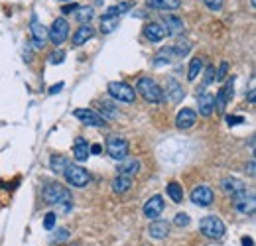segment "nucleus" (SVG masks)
Listing matches in <instances>:
<instances>
[{"instance_id":"nucleus-46","label":"nucleus","mask_w":256,"mask_h":246,"mask_svg":"<svg viewBox=\"0 0 256 246\" xmlns=\"http://www.w3.org/2000/svg\"><path fill=\"white\" fill-rule=\"evenodd\" d=\"M256 100V91L255 89H249V102H255Z\"/></svg>"},{"instance_id":"nucleus-38","label":"nucleus","mask_w":256,"mask_h":246,"mask_svg":"<svg viewBox=\"0 0 256 246\" xmlns=\"http://www.w3.org/2000/svg\"><path fill=\"white\" fill-rule=\"evenodd\" d=\"M205 6L209 8V10H213V12H219L221 8H223V0H203Z\"/></svg>"},{"instance_id":"nucleus-16","label":"nucleus","mask_w":256,"mask_h":246,"mask_svg":"<svg viewBox=\"0 0 256 246\" xmlns=\"http://www.w3.org/2000/svg\"><path fill=\"white\" fill-rule=\"evenodd\" d=\"M144 38H146L148 42H152V44H158V42H162V40L166 38V30H164V26L158 24V22H148V24L144 26Z\"/></svg>"},{"instance_id":"nucleus-25","label":"nucleus","mask_w":256,"mask_h":246,"mask_svg":"<svg viewBox=\"0 0 256 246\" xmlns=\"http://www.w3.org/2000/svg\"><path fill=\"white\" fill-rule=\"evenodd\" d=\"M118 22H120V16H114V14H102L101 32L102 34H110V32H114V30H116V26H118Z\"/></svg>"},{"instance_id":"nucleus-7","label":"nucleus","mask_w":256,"mask_h":246,"mask_svg":"<svg viewBox=\"0 0 256 246\" xmlns=\"http://www.w3.org/2000/svg\"><path fill=\"white\" fill-rule=\"evenodd\" d=\"M106 154L112 160L122 162L124 158H128V142L122 136H116V134L108 136V140H106Z\"/></svg>"},{"instance_id":"nucleus-6","label":"nucleus","mask_w":256,"mask_h":246,"mask_svg":"<svg viewBox=\"0 0 256 246\" xmlns=\"http://www.w3.org/2000/svg\"><path fill=\"white\" fill-rule=\"evenodd\" d=\"M48 38H50V42L55 46V48L61 46V44H65L67 38H69V22H67L65 18L53 20L51 28L48 30Z\"/></svg>"},{"instance_id":"nucleus-32","label":"nucleus","mask_w":256,"mask_h":246,"mask_svg":"<svg viewBox=\"0 0 256 246\" xmlns=\"http://www.w3.org/2000/svg\"><path fill=\"white\" fill-rule=\"evenodd\" d=\"M101 110H102V118H104V122L106 120H110V118H114L116 114H118V110H116V106L112 104V102H108V100H102L101 102Z\"/></svg>"},{"instance_id":"nucleus-13","label":"nucleus","mask_w":256,"mask_h":246,"mask_svg":"<svg viewBox=\"0 0 256 246\" xmlns=\"http://www.w3.org/2000/svg\"><path fill=\"white\" fill-rule=\"evenodd\" d=\"M162 211H164V199L160 195L150 197L146 201V205H144V217L150 219V221H156L162 215Z\"/></svg>"},{"instance_id":"nucleus-44","label":"nucleus","mask_w":256,"mask_h":246,"mask_svg":"<svg viewBox=\"0 0 256 246\" xmlns=\"http://www.w3.org/2000/svg\"><path fill=\"white\" fill-rule=\"evenodd\" d=\"M63 89V83H57V85H53V87H50V95H55V93H59Z\"/></svg>"},{"instance_id":"nucleus-19","label":"nucleus","mask_w":256,"mask_h":246,"mask_svg":"<svg viewBox=\"0 0 256 246\" xmlns=\"http://www.w3.org/2000/svg\"><path fill=\"white\" fill-rule=\"evenodd\" d=\"M223 189H225V193L231 197L239 195V193H243V191H247V185L241 181V179H237V177H227V179H223Z\"/></svg>"},{"instance_id":"nucleus-40","label":"nucleus","mask_w":256,"mask_h":246,"mask_svg":"<svg viewBox=\"0 0 256 246\" xmlns=\"http://www.w3.org/2000/svg\"><path fill=\"white\" fill-rule=\"evenodd\" d=\"M213 79H215V67H213V65H209V67L205 69V85H209Z\"/></svg>"},{"instance_id":"nucleus-12","label":"nucleus","mask_w":256,"mask_h":246,"mask_svg":"<svg viewBox=\"0 0 256 246\" xmlns=\"http://www.w3.org/2000/svg\"><path fill=\"white\" fill-rule=\"evenodd\" d=\"M195 122H197V112L191 108H181L175 116V126L179 130H187V128L195 126Z\"/></svg>"},{"instance_id":"nucleus-29","label":"nucleus","mask_w":256,"mask_h":246,"mask_svg":"<svg viewBox=\"0 0 256 246\" xmlns=\"http://www.w3.org/2000/svg\"><path fill=\"white\" fill-rule=\"evenodd\" d=\"M67 165H69V162H67V158L61 156V154H53L50 158V167L53 171H57V173H63Z\"/></svg>"},{"instance_id":"nucleus-14","label":"nucleus","mask_w":256,"mask_h":246,"mask_svg":"<svg viewBox=\"0 0 256 246\" xmlns=\"http://www.w3.org/2000/svg\"><path fill=\"white\" fill-rule=\"evenodd\" d=\"M213 191L209 189V187H205V185H199V187H195L193 191H191V201H193V205H197V207H209L211 203H213Z\"/></svg>"},{"instance_id":"nucleus-39","label":"nucleus","mask_w":256,"mask_h":246,"mask_svg":"<svg viewBox=\"0 0 256 246\" xmlns=\"http://www.w3.org/2000/svg\"><path fill=\"white\" fill-rule=\"evenodd\" d=\"M63 59H65V53H63V51H53L50 55V63H53V65L63 63Z\"/></svg>"},{"instance_id":"nucleus-15","label":"nucleus","mask_w":256,"mask_h":246,"mask_svg":"<svg viewBox=\"0 0 256 246\" xmlns=\"http://www.w3.org/2000/svg\"><path fill=\"white\" fill-rule=\"evenodd\" d=\"M164 30L168 32V34H171V36H179V34H183L185 32V24H183V20L179 18V16H173V14H168V16H164Z\"/></svg>"},{"instance_id":"nucleus-48","label":"nucleus","mask_w":256,"mask_h":246,"mask_svg":"<svg viewBox=\"0 0 256 246\" xmlns=\"http://www.w3.org/2000/svg\"><path fill=\"white\" fill-rule=\"evenodd\" d=\"M59 2H69V0H59Z\"/></svg>"},{"instance_id":"nucleus-11","label":"nucleus","mask_w":256,"mask_h":246,"mask_svg":"<svg viewBox=\"0 0 256 246\" xmlns=\"http://www.w3.org/2000/svg\"><path fill=\"white\" fill-rule=\"evenodd\" d=\"M30 32H32V38H34V42H36V48H44V46H46V40H48V28H46L36 16L32 18Z\"/></svg>"},{"instance_id":"nucleus-45","label":"nucleus","mask_w":256,"mask_h":246,"mask_svg":"<svg viewBox=\"0 0 256 246\" xmlns=\"http://www.w3.org/2000/svg\"><path fill=\"white\" fill-rule=\"evenodd\" d=\"M243 246H255V241H253L251 237H245V239H243Z\"/></svg>"},{"instance_id":"nucleus-21","label":"nucleus","mask_w":256,"mask_h":246,"mask_svg":"<svg viewBox=\"0 0 256 246\" xmlns=\"http://www.w3.org/2000/svg\"><path fill=\"white\" fill-rule=\"evenodd\" d=\"M166 89H168V98L171 100V102H181V98H183V89H181V85L173 79V77H170L168 79V83H166Z\"/></svg>"},{"instance_id":"nucleus-31","label":"nucleus","mask_w":256,"mask_h":246,"mask_svg":"<svg viewBox=\"0 0 256 246\" xmlns=\"http://www.w3.org/2000/svg\"><path fill=\"white\" fill-rule=\"evenodd\" d=\"M203 71V59L201 57H193L191 63H189V73H187V79L189 81H195L199 77V73Z\"/></svg>"},{"instance_id":"nucleus-42","label":"nucleus","mask_w":256,"mask_h":246,"mask_svg":"<svg viewBox=\"0 0 256 246\" xmlns=\"http://www.w3.org/2000/svg\"><path fill=\"white\" fill-rule=\"evenodd\" d=\"M77 8H79V4H75V2H73V4H65V6L61 8V12H63V14H73Z\"/></svg>"},{"instance_id":"nucleus-24","label":"nucleus","mask_w":256,"mask_h":246,"mask_svg":"<svg viewBox=\"0 0 256 246\" xmlns=\"http://www.w3.org/2000/svg\"><path fill=\"white\" fill-rule=\"evenodd\" d=\"M73 158L77 162H85L89 160V144L83 140V138H77L75 144H73Z\"/></svg>"},{"instance_id":"nucleus-26","label":"nucleus","mask_w":256,"mask_h":246,"mask_svg":"<svg viewBox=\"0 0 256 246\" xmlns=\"http://www.w3.org/2000/svg\"><path fill=\"white\" fill-rule=\"evenodd\" d=\"M130 187H132V177L116 175V177L112 179V189H114V193H126Z\"/></svg>"},{"instance_id":"nucleus-36","label":"nucleus","mask_w":256,"mask_h":246,"mask_svg":"<svg viewBox=\"0 0 256 246\" xmlns=\"http://www.w3.org/2000/svg\"><path fill=\"white\" fill-rule=\"evenodd\" d=\"M173 223H175L177 227H187V225H189V215H187V213H177L175 219H173Z\"/></svg>"},{"instance_id":"nucleus-33","label":"nucleus","mask_w":256,"mask_h":246,"mask_svg":"<svg viewBox=\"0 0 256 246\" xmlns=\"http://www.w3.org/2000/svg\"><path fill=\"white\" fill-rule=\"evenodd\" d=\"M189 42H185V40H179L175 46H171V51H173V57H183V55H187L189 53Z\"/></svg>"},{"instance_id":"nucleus-35","label":"nucleus","mask_w":256,"mask_h":246,"mask_svg":"<svg viewBox=\"0 0 256 246\" xmlns=\"http://www.w3.org/2000/svg\"><path fill=\"white\" fill-rule=\"evenodd\" d=\"M55 221H57V215H55V213H48L46 219H44V229H46V231H53Z\"/></svg>"},{"instance_id":"nucleus-1","label":"nucleus","mask_w":256,"mask_h":246,"mask_svg":"<svg viewBox=\"0 0 256 246\" xmlns=\"http://www.w3.org/2000/svg\"><path fill=\"white\" fill-rule=\"evenodd\" d=\"M42 195L46 199V203L61 207L63 213H67V211L71 209V201H73V199H71V193H69V189H65L61 183H48V185L44 187Z\"/></svg>"},{"instance_id":"nucleus-10","label":"nucleus","mask_w":256,"mask_h":246,"mask_svg":"<svg viewBox=\"0 0 256 246\" xmlns=\"http://www.w3.org/2000/svg\"><path fill=\"white\" fill-rule=\"evenodd\" d=\"M233 97H235V79L231 77V81L219 91V95L215 97V104H217V110L219 112H223L225 110V106L233 100Z\"/></svg>"},{"instance_id":"nucleus-17","label":"nucleus","mask_w":256,"mask_h":246,"mask_svg":"<svg viewBox=\"0 0 256 246\" xmlns=\"http://www.w3.org/2000/svg\"><path fill=\"white\" fill-rule=\"evenodd\" d=\"M118 175H126V177H132L140 171V162L134 160V158H124L120 164H118Z\"/></svg>"},{"instance_id":"nucleus-30","label":"nucleus","mask_w":256,"mask_h":246,"mask_svg":"<svg viewBox=\"0 0 256 246\" xmlns=\"http://www.w3.org/2000/svg\"><path fill=\"white\" fill-rule=\"evenodd\" d=\"M75 16H77V20L81 24H91V20L95 18V10L91 6H79L75 10Z\"/></svg>"},{"instance_id":"nucleus-20","label":"nucleus","mask_w":256,"mask_h":246,"mask_svg":"<svg viewBox=\"0 0 256 246\" xmlns=\"http://www.w3.org/2000/svg\"><path fill=\"white\" fill-rule=\"evenodd\" d=\"M93 36H95V28H93L91 24L79 26V30L73 34V46H83V44L89 42Z\"/></svg>"},{"instance_id":"nucleus-18","label":"nucleus","mask_w":256,"mask_h":246,"mask_svg":"<svg viewBox=\"0 0 256 246\" xmlns=\"http://www.w3.org/2000/svg\"><path fill=\"white\" fill-rule=\"evenodd\" d=\"M148 235H150L152 239H158V241L166 239V237L170 235V223L156 219V221H152V225L148 227Z\"/></svg>"},{"instance_id":"nucleus-41","label":"nucleus","mask_w":256,"mask_h":246,"mask_svg":"<svg viewBox=\"0 0 256 246\" xmlns=\"http://www.w3.org/2000/svg\"><path fill=\"white\" fill-rule=\"evenodd\" d=\"M245 118L243 116H227V124L229 126H237V124H243Z\"/></svg>"},{"instance_id":"nucleus-34","label":"nucleus","mask_w":256,"mask_h":246,"mask_svg":"<svg viewBox=\"0 0 256 246\" xmlns=\"http://www.w3.org/2000/svg\"><path fill=\"white\" fill-rule=\"evenodd\" d=\"M215 73H217V75H215V81H219V83H221V81H225V77H227V73H229V63H227V61H223Z\"/></svg>"},{"instance_id":"nucleus-9","label":"nucleus","mask_w":256,"mask_h":246,"mask_svg":"<svg viewBox=\"0 0 256 246\" xmlns=\"http://www.w3.org/2000/svg\"><path fill=\"white\" fill-rule=\"evenodd\" d=\"M233 205H235V209H237L241 215H253L256 209L255 195L249 193V191H243V193L233 197Z\"/></svg>"},{"instance_id":"nucleus-47","label":"nucleus","mask_w":256,"mask_h":246,"mask_svg":"<svg viewBox=\"0 0 256 246\" xmlns=\"http://www.w3.org/2000/svg\"><path fill=\"white\" fill-rule=\"evenodd\" d=\"M249 173H251V175H255V158L249 162Z\"/></svg>"},{"instance_id":"nucleus-23","label":"nucleus","mask_w":256,"mask_h":246,"mask_svg":"<svg viewBox=\"0 0 256 246\" xmlns=\"http://www.w3.org/2000/svg\"><path fill=\"white\" fill-rule=\"evenodd\" d=\"M175 57H173V51L171 48H162L158 53H156V57H154V67H164V65H170L171 61H173Z\"/></svg>"},{"instance_id":"nucleus-28","label":"nucleus","mask_w":256,"mask_h":246,"mask_svg":"<svg viewBox=\"0 0 256 246\" xmlns=\"http://www.w3.org/2000/svg\"><path fill=\"white\" fill-rule=\"evenodd\" d=\"M148 6L158 10H177L181 6V0H148Z\"/></svg>"},{"instance_id":"nucleus-5","label":"nucleus","mask_w":256,"mask_h":246,"mask_svg":"<svg viewBox=\"0 0 256 246\" xmlns=\"http://www.w3.org/2000/svg\"><path fill=\"white\" fill-rule=\"evenodd\" d=\"M199 231H201V235L207 237V239H221L223 235H225V223L219 219V217H215V215H209V217H203L201 219V223H199Z\"/></svg>"},{"instance_id":"nucleus-43","label":"nucleus","mask_w":256,"mask_h":246,"mask_svg":"<svg viewBox=\"0 0 256 246\" xmlns=\"http://www.w3.org/2000/svg\"><path fill=\"white\" fill-rule=\"evenodd\" d=\"M89 150H91L89 154H95V156H99V154H102V146H101V144H93V146L89 148Z\"/></svg>"},{"instance_id":"nucleus-2","label":"nucleus","mask_w":256,"mask_h":246,"mask_svg":"<svg viewBox=\"0 0 256 246\" xmlns=\"http://www.w3.org/2000/svg\"><path fill=\"white\" fill-rule=\"evenodd\" d=\"M136 89H138V93L144 97L146 102H152V104L164 102V89L154 81L152 77H142V79H138Z\"/></svg>"},{"instance_id":"nucleus-27","label":"nucleus","mask_w":256,"mask_h":246,"mask_svg":"<svg viewBox=\"0 0 256 246\" xmlns=\"http://www.w3.org/2000/svg\"><path fill=\"white\" fill-rule=\"evenodd\" d=\"M166 193H168V197H170L173 203H181V201H183V187H181L177 181H171V183H168V187H166Z\"/></svg>"},{"instance_id":"nucleus-8","label":"nucleus","mask_w":256,"mask_h":246,"mask_svg":"<svg viewBox=\"0 0 256 246\" xmlns=\"http://www.w3.org/2000/svg\"><path fill=\"white\" fill-rule=\"evenodd\" d=\"M73 116L77 120H81L83 124H87V126H95V128L104 126V118H102L97 110H93V108H75L73 110Z\"/></svg>"},{"instance_id":"nucleus-22","label":"nucleus","mask_w":256,"mask_h":246,"mask_svg":"<svg viewBox=\"0 0 256 246\" xmlns=\"http://www.w3.org/2000/svg\"><path fill=\"white\" fill-rule=\"evenodd\" d=\"M197 104H199V114L201 116H211L213 110H215V97L209 95V93H203L197 97Z\"/></svg>"},{"instance_id":"nucleus-4","label":"nucleus","mask_w":256,"mask_h":246,"mask_svg":"<svg viewBox=\"0 0 256 246\" xmlns=\"http://www.w3.org/2000/svg\"><path fill=\"white\" fill-rule=\"evenodd\" d=\"M108 95L114 98V100L126 102V104H132L136 100V91L128 83H124V81H112V83H108Z\"/></svg>"},{"instance_id":"nucleus-3","label":"nucleus","mask_w":256,"mask_h":246,"mask_svg":"<svg viewBox=\"0 0 256 246\" xmlns=\"http://www.w3.org/2000/svg\"><path fill=\"white\" fill-rule=\"evenodd\" d=\"M63 175H65V181H67L71 187H77V189L87 187L89 181H91L89 171H87L83 165H75V164H69V165L65 167Z\"/></svg>"},{"instance_id":"nucleus-37","label":"nucleus","mask_w":256,"mask_h":246,"mask_svg":"<svg viewBox=\"0 0 256 246\" xmlns=\"http://www.w3.org/2000/svg\"><path fill=\"white\" fill-rule=\"evenodd\" d=\"M67 239H69V231H67V229H59V231L53 233V237H51L53 243H61V241H67Z\"/></svg>"}]
</instances>
